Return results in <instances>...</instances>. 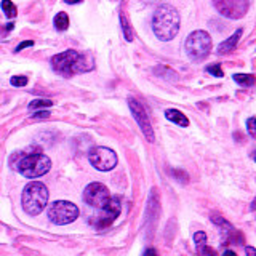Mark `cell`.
<instances>
[{"label":"cell","mask_w":256,"mask_h":256,"mask_svg":"<svg viewBox=\"0 0 256 256\" xmlns=\"http://www.w3.org/2000/svg\"><path fill=\"white\" fill-rule=\"evenodd\" d=\"M194 244H196V248L198 246H202V245H206V234L204 230H197L196 234H194Z\"/></svg>","instance_id":"obj_20"},{"label":"cell","mask_w":256,"mask_h":256,"mask_svg":"<svg viewBox=\"0 0 256 256\" xmlns=\"http://www.w3.org/2000/svg\"><path fill=\"white\" fill-rule=\"evenodd\" d=\"M84 202L88 205L94 208V210H101V208H104L110 200V192L109 189L104 186L102 182H90L88 186L84 189Z\"/></svg>","instance_id":"obj_9"},{"label":"cell","mask_w":256,"mask_h":256,"mask_svg":"<svg viewBox=\"0 0 256 256\" xmlns=\"http://www.w3.org/2000/svg\"><path fill=\"white\" fill-rule=\"evenodd\" d=\"M10 84L13 86H26L28 85V77L26 76H14L10 78Z\"/></svg>","instance_id":"obj_23"},{"label":"cell","mask_w":256,"mask_h":256,"mask_svg":"<svg viewBox=\"0 0 256 256\" xmlns=\"http://www.w3.org/2000/svg\"><path fill=\"white\" fill-rule=\"evenodd\" d=\"M216 12L228 20H240L250 8V0H212Z\"/></svg>","instance_id":"obj_10"},{"label":"cell","mask_w":256,"mask_h":256,"mask_svg":"<svg viewBox=\"0 0 256 256\" xmlns=\"http://www.w3.org/2000/svg\"><path fill=\"white\" fill-rule=\"evenodd\" d=\"M52 68L56 74L62 77H72L76 74H85L94 69V61L88 53L77 50H66L52 58Z\"/></svg>","instance_id":"obj_1"},{"label":"cell","mask_w":256,"mask_h":256,"mask_svg":"<svg viewBox=\"0 0 256 256\" xmlns=\"http://www.w3.org/2000/svg\"><path fill=\"white\" fill-rule=\"evenodd\" d=\"M128 108H130L132 110V116L133 118L136 120V124H138V126L141 128V132L142 134L146 136V140L149 142H154L156 140V136H154V128H152V124H150V120H149V116H148V112L146 109H144L142 104L133 98V96H130L128 98Z\"/></svg>","instance_id":"obj_11"},{"label":"cell","mask_w":256,"mask_h":256,"mask_svg":"<svg viewBox=\"0 0 256 256\" xmlns=\"http://www.w3.org/2000/svg\"><path fill=\"white\" fill-rule=\"evenodd\" d=\"M32 117H34V118H46V117H50V110H38V112H34V114H32Z\"/></svg>","instance_id":"obj_27"},{"label":"cell","mask_w":256,"mask_h":256,"mask_svg":"<svg viewBox=\"0 0 256 256\" xmlns=\"http://www.w3.org/2000/svg\"><path fill=\"white\" fill-rule=\"evenodd\" d=\"M66 4H69V5H76V4H80L82 0H64Z\"/></svg>","instance_id":"obj_31"},{"label":"cell","mask_w":256,"mask_h":256,"mask_svg":"<svg viewBox=\"0 0 256 256\" xmlns=\"http://www.w3.org/2000/svg\"><path fill=\"white\" fill-rule=\"evenodd\" d=\"M221 256H237V253H236V252H232V250H229V248H228V250H224V253H222Z\"/></svg>","instance_id":"obj_30"},{"label":"cell","mask_w":256,"mask_h":256,"mask_svg":"<svg viewBox=\"0 0 256 256\" xmlns=\"http://www.w3.org/2000/svg\"><path fill=\"white\" fill-rule=\"evenodd\" d=\"M120 24H122V30H124L125 40H126V42H132V40H133V30H132L130 22H128V20L125 18L124 14H120Z\"/></svg>","instance_id":"obj_17"},{"label":"cell","mask_w":256,"mask_h":256,"mask_svg":"<svg viewBox=\"0 0 256 256\" xmlns=\"http://www.w3.org/2000/svg\"><path fill=\"white\" fill-rule=\"evenodd\" d=\"M120 212H122V204H120V200L117 197H110L109 204L104 208H101V210H98V213H94L88 221H90V224L94 229L102 230V229L112 226V222L118 218Z\"/></svg>","instance_id":"obj_7"},{"label":"cell","mask_w":256,"mask_h":256,"mask_svg":"<svg viewBox=\"0 0 256 256\" xmlns=\"http://www.w3.org/2000/svg\"><path fill=\"white\" fill-rule=\"evenodd\" d=\"M246 130H248V134L254 138L256 136V118L254 117H250L246 120Z\"/></svg>","instance_id":"obj_25"},{"label":"cell","mask_w":256,"mask_h":256,"mask_svg":"<svg viewBox=\"0 0 256 256\" xmlns=\"http://www.w3.org/2000/svg\"><path fill=\"white\" fill-rule=\"evenodd\" d=\"M53 24H54V29L56 30H60V32L68 30V28H69V16H68V13L60 12L58 14L54 16Z\"/></svg>","instance_id":"obj_15"},{"label":"cell","mask_w":256,"mask_h":256,"mask_svg":"<svg viewBox=\"0 0 256 256\" xmlns=\"http://www.w3.org/2000/svg\"><path fill=\"white\" fill-rule=\"evenodd\" d=\"M170 172L173 173V178H176L180 182H184V184H186V182L189 181V176H188L186 172H182V170H174V168H172Z\"/></svg>","instance_id":"obj_22"},{"label":"cell","mask_w":256,"mask_h":256,"mask_svg":"<svg viewBox=\"0 0 256 256\" xmlns=\"http://www.w3.org/2000/svg\"><path fill=\"white\" fill-rule=\"evenodd\" d=\"M2 10L8 20H12L16 16V6L13 5L12 0H2Z\"/></svg>","instance_id":"obj_19"},{"label":"cell","mask_w":256,"mask_h":256,"mask_svg":"<svg viewBox=\"0 0 256 256\" xmlns=\"http://www.w3.org/2000/svg\"><path fill=\"white\" fill-rule=\"evenodd\" d=\"M212 37L205 30H194L188 36L184 42V50L192 61H202L205 60L208 53L212 52Z\"/></svg>","instance_id":"obj_5"},{"label":"cell","mask_w":256,"mask_h":256,"mask_svg":"<svg viewBox=\"0 0 256 256\" xmlns=\"http://www.w3.org/2000/svg\"><path fill=\"white\" fill-rule=\"evenodd\" d=\"M242 32H244L242 29H237L229 38H226L224 42H221L218 45V54H228L229 52L234 50V48L237 46V44H238L240 37H242Z\"/></svg>","instance_id":"obj_13"},{"label":"cell","mask_w":256,"mask_h":256,"mask_svg":"<svg viewBox=\"0 0 256 256\" xmlns=\"http://www.w3.org/2000/svg\"><path fill=\"white\" fill-rule=\"evenodd\" d=\"M245 253H246V256H256V250H254L253 246H250V245L245 246Z\"/></svg>","instance_id":"obj_29"},{"label":"cell","mask_w":256,"mask_h":256,"mask_svg":"<svg viewBox=\"0 0 256 256\" xmlns=\"http://www.w3.org/2000/svg\"><path fill=\"white\" fill-rule=\"evenodd\" d=\"M212 222L214 224V226H218L221 229V242L222 245H228V244H238V245H242L244 244V236L240 234L238 230L234 229V226L228 221V220H224L222 216L220 214H212Z\"/></svg>","instance_id":"obj_12"},{"label":"cell","mask_w":256,"mask_h":256,"mask_svg":"<svg viewBox=\"0 0 256 256\" xmlns=\"http://www.w3.org/2000/svg\"><path fill=\"white\" fill-rule=\"evenodd\" d=\"M234 82L240 86H253L254 85V76L253 74H234L232 76Z\"/></svg>","instance_id":"obj_16"},{"label":"cell","mask_w":256,"mask_h":256,"mask_svg":"<svg viewBox=\"0 0 256 256\" xmlns=\"http://www.w3.org/2000/svg\"><path fill=\"white\" fill-rule=\"evenodd\" d=\"M165 117H166V120H170L172 124H176L180 126H188L189 125V118L178 109H166L165 110Z\"/></svg>","instance_id":"obj_14"},{"label":"cell","mask_w":256,"mask_h":256,"mask_svg":"<svg viewBox=\"0 0 256 256\" xmlns=\"http://www.w3.org/2000/svg\"><path fill=\"white\" fill-rule=\"evenodd\" d=\"M208 74H212L213 77H222L224 76V72H222V69H221V66L220 64H210V66H206V69H205Z\"/></svg>","instance_id":"obj_21"},{"label":"cell","mask_w":256,"mask_h":256,"mask_svg":"<svg viewBox=\"0 0 256 256\" xmlns=\"http://www.w3.org/2000/svg\"><path fill=\"white\" fill-rule=\"evenodd\" d=\"M80 214V210L76 204L69 200H56L48 208V220L56 226H66L74 222Z\"/></svg>","instance_id":"obj_6"},{"label":"cell","mask_w":256,"mask_h":256,"mask_svg":"<svg viewBox=\"0 0 256 256\" xmlns=\"http://www.w3.org/2000/svg\"><path fill=\"white\" fill-rule=\"evenodd\" d=\"M14 168L24 178L36 180L52 170V158L42 152H32V154L22 156Z\"/></svg>","instance_id":"obj_4"},{"label":"cell","mask_w":256,"mask_h":256,"mask_svg":"<svg viewBox=\"0 0 256 256\" xmlns=\"http://www.w3.org/2000/svg\"><path fill=\"white\" fill-rule=\"evenodd\" d=\"M197 253H198V256H216L214 248L208 246V245H202V246H198V248H197Z\"/></svg>","instance_id":"obj_24"},{"label":"cell","mask_w":256,"mask_h":256,"mask_svg":"<svg viewBox=\"0 0 256 256\" xmlns=\"http://www.w3.org/2000/svg\"><path fill=\"white\" fill-rule=\"evenodd\" d=\"M142 256H158V253L154 250V248H146V250L142 252Z\"/></svg>","instance_id":"obj_28"},{"label":"cell","mask_w":256,"mask_h":256,"mask_svg":"<svg viewBox=\"0 0 256 256\" xmlns=\"http://www.w3.org/2000/svg\"><path fill=\"white\" fill-rule=\"evenodd\" d=\"M53 106V102L52 100H34V101H30L29 102V110H38V109H42V108H52Z\"/></svg>","instance_id":"obj_18"},{"label":"cell","mask_w":256,"mask_h":256,"mask_svg":"<svg viewBox=\"0 0 256 256\" xmlns=\"http://www.w3.org/2000/svg\"><path fill=\"white\" fill-rule=\"evenodd\" d=\"M88 160L93 168H96L98 172H110L114 170L118 158L117 154L110 148L106 146H96L90 149V154H88Z\"/></svg>","instance_id":"obj_8"},{"label":"cell","mask_w":256,"mask_h":256,"mask_svg":"<svg viewBox=\"0 0 256 256\" xmlns=\"http://www.w3.org/2000/svg\"><path fill=\"white\" fill-rule=\"evenodd\" d=\"M46 204H48V189L44 182L32 181L26 184L21 196V205L24 212L29 216H37L45 210Z\"/></svg>","instance_id":"obj_3"},{"label":"cell","mask_w":256,"mask_h":256,"mask_svg":"<svg viewBox=\"0 0 256 256\" xmlns=\"http://www.w3.org/2000/svg\"><path fill=\"white\" fill-rule=\"evenodd\" d=\"M13 29V22H8L6 24V30H12Z\"/></svg>","instance_id":"obj_32"},{"label":"cell","mask_w":256,"mask_h":256,"mask_svg":"<svg viewBox=\"0 0 256 256\" xmlns=\"http://www.w3.org/2000/svg\"><path fill=\"white\" fill-rule=\"evenodd\" d=\"M32 45H34V42H32V40H26V42H21L18 46H16V53H20L21 50H24V48H28V46H32Z\"/></svg>","instance_id":"obj_26"},{"label":"cell","mask_w":256,"mask_h":256,"mask_svg":"<svg viewBox=\"0 0 256 256\" xmlns=\"http://www.w3.org/2000/svg\"><path fill=\"white\" fill-rule=\"evenodd\" d=\"M181 18L178 10L173 5L164 4L157 6V10L152 14V30L158 40L170 42L180 32Z\"/></svg>","instance_id":"obj_2"}]
</instances>
